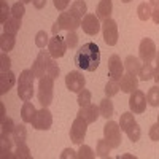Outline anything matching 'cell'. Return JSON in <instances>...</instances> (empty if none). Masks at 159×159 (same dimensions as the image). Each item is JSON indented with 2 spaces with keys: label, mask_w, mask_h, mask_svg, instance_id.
I'll return each mask as SVG.
<instances>
[{
  "label": "cell",
  "mask_w": 159,
  "mask_h": 159,
  "mask_svg": "<svg viewBox=\"0 0 159 159\" xmlns=\"http://www.w3.org/2000/svg\"><path fill=\"white\" fill-rule=\"evenodd\" d=\"M100 64V51L96 43H84L75 54V65L84 72H94Z\"/></svg>",
  "instance_id": "1"
},
{
  "label": "cell",
  "mask_w": 159,
  "mask_h": 159,
  "mask_svg": "<svg viewBox=\"0 0 159 159\" xmlns=\"http://www.w3.org/2000/svg\"><path fill=\"white\" fill-rule=\"evenodd\" d=\"M32 72L38 80L43 76H51L52 80H56L61 73V69L56 64L54 57L49 54V51H40L32 64Z\"/></svg>",
  "instance_id": "2"
},
{
  "label": "cell",
  "mask_w": 159,
  "mask_h": 159,
  "mask_svg": "<svg viewBox=\"0 0 159 159\" xmlns=\"http://www.w3.org/2000/svg\"><path fill=\"white\" fill-rule=\"evenodd\" d=\"M34 81H35V75L32 69H25L19 75V81H18V96L21 100L27 102L34 97Z\"/></svg>",
  "instance_id": "3"
},
{
  "label": "cell",
  "mask_w": 159,
  "mask_h": 159,
  "mask_svg": "<svg viewBox=\"0 0 159 159\" xmlns=\"http://www.w3.org/2000/svg\"><path fill=\"white\" fill-rule=\"evenodd\" d=\"M54 96V80L51 76H43L38 80V92L37 97L42 107H49Z\"/></svg>",
  "instance_id": "4"
},
{
  "label": "cell",
  "mask_w": 159,
  "mask_h": 159,
  "mask_svg": "<svg viewBox=\"0 0 159 159\" xmlns=\"http://www.w3.org/2000/svg\"><path fill=\"white\" fill-rule=\"evenodd\" d=\"M103 139L110 143L111 148H118L121 145V126L115 121H107L103 126Z\"/></svg>",
  "instance_id": "5"
},
{
  "label": "cell",
  "mask_w": 159,
  "mask_h": 159,
  "mask_svg": "<svg viewBox=\"0 0 159 159\" xmlns=\"http://www.w3.org/2000/svg\"><path fill=\"white\" fill-rule=\"evenodd\" d=\"M86 130H88V123L81 116H76L70 127V140L75 145H81L86 137Z\"/></svg>",
  "instance_id": "6"
},
{
  "label": "cell",
  "mask_w": 159,
  "mask_h": 159,
  "mask_svg": "<svg viewBox=\"0 0 159 159\" xmlns=\"http://www.w3.org/2000/svg\"><path fill=\"white\" fill-rule=\"evenodd\" d=\"M52 124V115L48 110V107H43L42 110H37L34 119H32V127L37 130H48Z\"/></svg>",
  "instance_id": "7"
},
{
  "label": "cell",
  "mask_w": 159,
  "mask_h": 159,
  "mask_svg": "<svg viewBox=\"0 0 159 159\" xmlns=\"http://www.w3.org/2000/svg\"><path fill=\"white\" fill-rule=\"evenodd\" d=\"M139 56L143 64H151L156 57V45L151 38H142L140 46H139Z\"/></svg>",
  "instance_id": "8"
},
{
  "label": "cell",
  "mask_w": 159,
  "mask_h": 159,
  "mask_svg": "<svg viewBox=\"0 0 159 159\" xmlns=\"http://www.w3.org/2000/svg\"><path fill=\"white\" fill-rule=\"evenodd\" d=\"M102 34L103 40L108 46H115L118 43V24L111 18L102 21Z\"/></svg>",
  "instance_id": "9"
},
{
  "label": "cell",
  "mask_w": 159,
  "mask_h": 159,
  "mask_svg": "<svg viewBox=\"0 0 159 159\" xmlns=\"http://www.w3.org/2000/svg\"><path fill=\"white\" fill-rule=\"evenodd\" d=\"M57 22L61 25V29L64 30H76L78 27H81V18H78L76 15H73V13L69 10V11H62L59 18H57Z\"/></svg>",
  "instance_id": "10"
},
{
  "label": "cell",
  "mask_w": 159,
  "mask_h": 159,
  "mask_svg": "<svg viewBox=\"0 0 159 159\" xmlns=\"http://www.w3.org/2000/svg\"><path fill=\"white\" fill-rule=\"evenodd\" d=\"M65 86H67V89H69L70 92H76V94H78L80 91L84 89V86H86V78L83 76L81 72H78V70L69 72L67 76H65Z\"/></svg>",
  "instance_id": "11"
},
{
  "label": "cell",
  "mask_w": 159,
  "mask_h": 159,
  "mask_svg": "<svg viewBox=\"0 0 159 159\" xmlns=\"http://www.w3.org/2000/svg\"><path fill=\"white\" fill-rule=\"evenodd\" d=\"M147 96L143 94L142 91L135 89L134 92H130V97H129V108L134 115H140L145 111L147 108Z\"/></svg>",
  "instance_id": "12"
},
{
  "label": "cell",
  "mask_w": 159,
  "mask_h": 159,
  "mask_svg": "<svg viewBox=\"0 0 159 159\" xmlns=\"http://www.w3.org/2000/svg\"><path fill=\"white\" fill-rule=\"evenodd\" d=\"M48 51L49 54L54 57V59H59L65 54L67 51V43H65V38L59 37V35H54L52 38H49V43H48Z\"/></svg>",
  "instance_id": "13"
},
{
  "label": "cell",
  "mask_w": 159,
  "mask_h": 159,
  "mask_svg": "<svg viewBox=\"0 0 159 159\" xmlns=\"http://www.w3.org/2000/svg\"><path fill=\"white\" fill-rule=\"evenodd\" d=\"M81 27H83V32L88 34V35H97L100 27H102V24H100V19L96 15L86 13L84 18L81 19Z\"/></svg>",
  "instance_id": "14"
},
{
  "label": "cell",
  "mask_w": 159,
  "mask_h": 159,
  "mask_svg": "<svg viewBox=\"0 0 159 159\" xmlns=\"http://www.w3.org/2000/svg\"><path fill=\"white\" fill-rule=\"evenodd\" d=\"M123 72H124V62H121V57L118 54L110 56V59H108V75H110V78L119 81L123 76Z\"/></svg>",
  "instance_id": "15"
},
{
  "label": "cell",
  "mask_w": 159,
  "mask_h": 159,
  "mask_svg": "<svg viewBox=\"0 0 159 159\" xmlns=\"http://www.w3.org/2000/svg\"><path fill=\"white\" fill-rule=\"evenodd\" d=\"M78 116H81L88 124H92V123H96L97 119H99V116H100V110H99L97 105L89 103V105H84V107H80V110H78Z\"/></svg>",
  "instance_id": "16"
},
{
  "label": "cell",
  "mask_w": 159,
  "mask_h": 159,
  "mask_svg": "<svg viewBox=\"0 0 159 159\" xmlns=\"http://www.w3.org/2000/svg\"><path fill=\"white\" fill-rule=\"evenodd\" d=\"M119 88H121L123 92L126 94H130V92H134L137 88H139V80L135 75H130V73H126L121 76L119 80Z\"/></svg>",
  "instance_id": "17"
},
{
  "label": "cell",
  "mask_w": 159,
  "mask_h": 159,
  "mask_svg": "<svg viewBox=\"0 0 159 159\" xmlns=\"http://www.w3.org/2000/svg\"><path fill=\"white\" fill-rule=\"evenodd\" d=\"M16 83V76L11 70L8 72H2L0 73V94L5 96L7 92L13 88V84Z\"/></svg>",
  "instance_id": "18"
},
{
  "label": "cell",
  "mask_w": 159,
  "mask_h": 159,
  "mask_svg": "<svg viewBox=\"0 0 159 159\" xmlns=\"http://www.w3.org/2000/svg\"><path fill=\"white\" fill-rule=\"evenodd\" d=\"M111 11H113V3L111 0H100L99 5H97V18L100 21H105L111 16Z\"/></svg>",
  "instance_id": "19"
},
{
  "label": "cell",
  "mask_w": 159,
  "mask_h": 159,
  "mask_svg": "<svg viewBox=\"0 0 159 159\" xmlns=\"http://www.w3.org/2000/svg\"><path fill=\"white\" fill-rule=\"evenodd\" d=\"M124 69L127 70V73L130 75H139L140 69H142V64H140V59L135 57V56H127L126 61H124Z\"/></svg>",
  "instance_id": "20"
},
{
  "label": "cell",
  "mask_w": 159,
  "mask_h": 159,
  "mask_svg": "<svg viewBox=\"0 0 159 159\" xmlns=\"http://www.w3.org/2000/svg\"><path fill=\"white\" fill-rule=\"evenodd\" d=\"M13 139L11 137H2V142H0V153H2V157H15V151H13Z\"/></svg>",
  "instance_id": "21"
},
{
  "label": "cell",
  "mask_w": 159,
  "mask_h": 159,
  "mask_svg": "<svg viewBox=\"0 0 159 159\" xmlns=\"http://www.w3.org/2000/svg\"><path fill=\"white\" fill-rule=\"evenodd\" d=\"M37 113V108L34 107V103L32 102H24L22 103V108H21V118H22V121L24 123H32V119Z\"/></svg>",
  "instance_id": "22"
},
{
  "label": "cell",
  "mask_w": 159,
  "mask_h": 159,
  "mask_svg": "<svg viewBox=\"0 0 159 159\" xmlns=\"http://www.w3.org/2000/svg\"><path fill=\"white\" fill-rule=\"evenodd\" d=\"M21 24H22V19H18L15 16H11L7 19V22L3 24V30L7 34H11V35H16L18 30L21 29Z\"/></svg>",
  "instance_id": "23"
},
{
  "label": "cell",
  "mask_w": 159,
  "mask_h": 159,
  "mask_svg": "<svg viewBox=\"0 0 159 159\" xmlns=\"http://www.w3.org/2000/svg\"><path fill=\"white\" fill-rule=\"evenodd\" d=\"M99 110H100V116H103L105 119H110L113 116V102L110 100V97H105L100 100V105H99Z\"/></svg>",
  "instance_id": "24"
},
{
  "label": "cell",
  "mask_w": 159,
  "mask_h": 159,
  "mask_svg": "<svg viewBox=\"0 0 159 159\" xmlns=\"http://www.w3.org/2000/svg\"><path fill=\"white\" fill-rule=\"evenodd\" d=\"M15 43H16V38H15V35H11V34L3 32L2 37H0V48H2L3 52L11 51L13 48H15Z\"/></svg>",
  "instance_id": "25"
},
{
  "label": "cell",
  "mask_w": 159,
  "mask_h": 159,
  "mask_svg": "<svg viewBox=\"0 0 159 159\" xmlns=\"http://www.w3.org/2000/svg\"><path fill=\"white\" fill-rule=\"evenodd\" d=\"M135 123L137 121H135L134 113H132V111H126V113L121 115V118H119V126H121V130L123 132H127Z\"/></svg>",
  "instance_id": "26"
},
{
  "label": "cell",
  "mask_w": 159,
  "mask_h": 159,
  "mask_svg": "<svg viewBox=\"0 0 159 159\" xmlns=\"http://www.w3.org/2000/svg\"><path fill=\"white\" fill-rule=\"evenodd\" d=\"M11 139L13 142L16 143H21V142H25V139H27V129H25L24 124H16L15 126V130H13L11 134Z\"/></svg>",
  "instance_id": "27"
},
{
  "label": "cell",
  "mask_w": 159,
  "mask_h": 159,
  "mask_svg": "<svg viewBox=\"0 0 159 159\" xmlns=\"http://www.w3.org/2000/svg\"><path fill=\"white\" fill-rule=\"evenodd\" d=\"M70 11L73 13V15H76L78 18H84V15L88 13V5H86V2L84 0H75V2L72 3V7H70Z\"/></svg>",
  "instance_id": "28"
},
{
  "label": "cell",
  "mask_w": 159,
  "mask_h": 159,
  "mask_svg": "<svg viewBox=\"0 0 159 159\" xmlns=\"http://www.w3.org/2000/svg\"><path fill=\"white\" fill-rule=\"evenodd\" d=\"M151 13H153L151 5L147 3V2H142V3L137 7V16H139L140 21H148V19L151 18Z\"/></svg>",
  "instance_id": "29"
},
{
  "label": "cell",
  "mask_w": 159,
  "mask_h": 159,
  "mask_svg": "<svg viewBox=\"0 0 159 159\" xmlns=\"http://www.w3.org/2000/svg\"><path fill=\"white\" fill-rule=\"evenodd\" d=\"M2 124H0V132H2V137H11V134H13V130H15V123H13V119L11 118H3L2 121H0Z\"/></svg>",
  "instance_id": "30"
},
{
  "label": "cell",
  "mask_w": 159,
  "mask_h": 159,
  "mask_svg": "<svg viewBox=\"0 0 159 159\" xmlns=\"http://www.w3.org/2000/svg\"><path fill=\"white\" fill-rule=\"evenodd\" d=\"M15 157H19V159H30V157H32L30 150H29L27 145H25V142L16 143V148H15Z\"/></svg>",
  "instance_id": "31"
},
{
  "label": "cell",
  "mask_w": 159,
  "mask_h": 159,
  "mask_svg": "<svg viewBox=\"0 0 159 159\" xmlns=\"http://www.w3.org/2000/svg\"><path fill=\"white\" fill-rule=\"evenodd\" d=\"M110 150H111V147H110V143L105 140V139H102V140L97 142V147H96V154H97V156H100V157H108Z\"/></svg>",
  "instance_id": "32"
},
{
  "label": "cell",
  "mask_w": 159,
  "mask_h": 159,
  "mask_svg": "<svg viewBox=\"0 0 159 159\" xmlns=\"http://www.w3.org/2000/svg\"><path fill=\"white\" fill-rule=\"evenodd\" d=\"M147 102L151 107H159V86H153L150 88V91L147 92Z\"/></svg>",
  "instance_id": "33"
},
{
  "label": "cell",
  "mask_w": 159,
  "mask_h": 159,
  "mask_svg": "<svg viewBox=\"0 0 159 159\" xmlns=\"http://www.w3.org/2000/svg\"><path fill=\"white\" fill-rule=\"evenodd\" d=\"M139 76L142 81H148V80H151L154 76V67L151 64H143L140 72H139Z\"/></svg>",
  "instance_id": "34"
},
{
  "label": "cell",
  "mask_w": 159,
  "mask_h": 159,
  "mask_svg": "<svg viewBox=\"0 0 159 159\" xmlns=\"http://www.w3.org/2000/svg\"><path fill=\"white\" fill-rule=\"evenodd\" d=\"M119 81L118 80H111L110 78V81L105 84V96L107 97H113V96H116L118 92H119Z\"/></svg>",
  "instance_id": "35"
},
{
  "label": "cell",
  "mask_w": 159,
  "mask_h": 159,
  "mask_svg": "<svg viewBox=\"0 0 159 159\" xmlns=\"http://www.w3.org/2000/svg\"><path fill=\"white\" fill-rule=\"evenodd\" d=\"M91 97H92L91 91L83 89V91H80V92H78V99H76V102H78L80 107H84V105H89V103H91Z\"/></svg>",
  "instance_id": "36"
},
{
  "label": "cell",
  "mask_w": 159,
  "mask_h": 159,
  "mask_svg": "<svg viewBox=\"0 0 159 159\" xmlns=\"http://www.w3.org/2000/svg\"><path fill=\"white\" fill-rule=\"evenodd\" d=\"M78 157L80 159H92V157H96V153L92 151V148L88 147V145H80Z\"/></svg>",
  "instance_id": "37"
},
{
  "label": "cell",
  "mask_w": 159,
  "mask_h": 159,
  "mask_svg": "<svg viewBox=\"0 0 159 159\" xmlns=\"http://www.w3.org/2000/svg\"><path fill=\"white\" fill-rule=\"evenodd\" d=\"M48 43H49L48 34H46L45 30H38L37 35H35V45H37L38 48H45V46H48Z\"/></svg>",
  "instance_id": "38"
},
{
  "label": "cell",
  "mask_w": 159,
  "mask_h": 159,
  "mask_svg": "<svg viewBox=\"0 0 159 159\" xmlns=\"http://www.w3.org/2000/svg\"><path fill=\"white\" fill-rule=\"evenodd\" d=\"M10 13H11V10L7 3V0H0V22L5 24L7 19L10 18Z\"/></svg>",
  "instance_id": "39"
},
{
  "label": "cell",
  "mask_w": 159,
  "mask_h": 159,
  "mask_svg": "<svg viewBox=\"0 0 159 159\" xmlns=\"http://www.w3.org/2000/svg\"><path fill=\"white\" fill-rule=\"evenodd\" d=\"M126 134H127V137H129V140L130 142H139V139H140V134H142V130H140V126H139V123H135L134 126H132L127 132H126Z\"/></svg>",
  "instance_id": "40"
},
{
  "label": "cell",
  "mask_w": 159,
  "mask_h": 159,
  "mask_svg": "<svg viewBox=\"0 0 159 159\" xmlns=\"http://www.w3.org/2000/svg\"><path fill=\"white\" fill-rule=\"evenodd\" d=\"M64 38H65V43H67V48H70V49H73L78 45V35H76L75 30L67 32V35H65Z\"/></svg>",
  "instance_id": "41"
},
{
  "label": "cell",
  "mask_w": 159,
  "mask_h": 159,
  "mask_svg": "<svg viewBox=\"0 0 159 159\" xmlns=\"http://www.w3.org/2000/svg\"><path fill=\"white\" fill-rule=\"evenodd\" d=\"M24 13H25V8H24V3L22 2H16L15 5L11 7V15L15 16V18H18V19H22Z\"/></svg>",
  "instance_id": "42"
},
{
  "label": "cell",
  "mask_w": 159,
  "mask_h": 159,
  "mask_svg": "<svg viewBox=\"0 0 159 159\" xmlns=\"http://www.w3.org/2000/svg\"><path fill=\"white\" fill-rule=\"evenodd\" d=\"M10 67H11V59L8 56V52H2V56H0V70L8 72Z\"/></svg>",
  "instance_id": "43"
},
{
  "label": "cell",
  "mask_w": 159,
  "mask_h": 159,
  "mask_svg": "<svg viewBox=\"0 0 159 159\" xmlns=\"http://www.w3.org/2000/svg\"><path fill=\"white\" fill-rule=\"evenodd\" d=\"M150 139L153 142H159V123H156L150 127Z\"/></svg>",
  "instance_id": "44"
},
{
  "label": "cell",
  "mask_w": 159,
  "mask_h": 159,
  "mask_svg": "<svg viewBox=\"0 0 159 159\" xmlns=\"http://www.w3.org/2000/svg\"><path fill=\"white\" fill-rule=\"evenodd\" d=\"M75 159V157H78V153L76 151H73L72 148H65L62 153H61V159Z\"/></svg>",
  "instance_id": "45"
},
{
  "label": "cell",
  "mask_w": 159,
  "mask_h": 159,
  "mask_svg": "<svg viewBox=\"0 0 159 159\" xmlns=\"http://www.w3.org/2000/svg\"><path fill=\"white\" fill-rule=\"evenodd\" d=\"M52 3H54V7H56L59 11H64L65 8L69 7L70 0H52Z\"/></svg>",
  "instance_id": "46"
},
{
  "label": "cell",
  "mask_w": 159,
  "mask_h": 159,
  "mask_svg": "<svg viewBox=\"0 0 159 159\" xmlns=\"http://www.w3.org/2000/svg\"><path fill=\"white\" fill-rule=\"evenodd\" d=\"M156 67H154V81H156V84H159V54H156Z\"/></svg>",
  "instance_id": "47"
},
{
  "label": "cell",
  "mask_w": 159,
  "mask_h": 159,
  "mask_svg": "<svg viewBox=\"0 0 159 159\" xmlns=\"http://www.w3.org/2000/svg\"><path fill=\"white\" fill-rule=\"evenodd\" d=\"M151 19H153V22H154V24H159V7H154V8H153Z\"/></svg>",
  "instance_id": "48"
},
{
  "label": "cell",
  "mask_w": 159,
  "mask_h": 159,
  "mask_svg": "<svg viewBox=\"0 0 159 159\" xmlns=\"http://www.w3.org/2000/svg\"><path fill=\"white\" fill-rule=\"evenodd\" d=\"M46 2H48V0H32V3H34V7H35L37 10H42V8L46 5Z\"/></svg>",
  "instance_id": "49"
},
{
  "label": "cell",
  "mask_w": 159,
  "mask_h": 159,
  "mask_svg": "<svg viewBox=\"0 0 159 159\" xmlns=\"http://www.w3.org/2000/svg\"><path fill=\"white\" fill-rule=\"evenodd\" d=\"M59 30H61V25H59V22L56 21L54 24H52V29H51V32H52V35H59Z\"/></svg>",
  "instance_id": "50"
},
{
  "label": "cell",
  "mask_w": 159,
  "mask_h": 159,
  "mask_svg": "<svg viewBox=\"0 0 159 159\" xmlns=\"http://www.w3.org/2000/svg\"><path fill=\"white\" fill-rule=\"evenodd\" d=\"M5 118V107H3V103L0 105V121H2V119Z\"/></svg>",
  "instance_id": "51"
},
{
  "label": "cell",
  "mask_w": 159,
  "mask_h": 159,
  "mask_svg": "<svg viewBox=\"0 0 159 159\" xmlns=\"http://www.w3.org/2000/svg\"><path fill=\"white\" fill-rule=\"evenodd\" d=\"M150 5H153V7H159V0H150Z\"/></svg>",
  "instance_id": "52"
},
{
  "label": "cell",
  "mask_w": 159,
  "mask_h": 159,
  "mask_svg": "<svg viewBox=\"0 0 159 159\" xmlns=\"http://www.w3.org/2000/svg\"><path fill=\"white\" fill-rule=\"evenodd\" d=\"M21 2H22V3H30L32 0H21Z\"/></svg>",
  "instance_id": "53"
},
{
  "label": "cell",
  "mask_w": 159,
  "mask_h": 159,
  "mask_svg": "<svg viewBox=\"0 0 159 159\" xmlns=\"http://www.w3.org/2000/svg\"><path fill=\"white\" fill-rule=\"evenodd\" d=\"M121 2H124V3H129V2H132V0H121Z\"/></svg>",
  "instance_id": "54"
},
{
  "label": "cell",
  "mask_w": 159,
  "mask_h": 159,
  "mask_svg": "<svg viewBox=\"0 0 159 159\" xmlns=\"http://www.w3.org/2000/svg\"><path fill=\"white\" fill-rule=\"evenodd\" d=\"M157 123H159V115H157Z\"/></svg>",
  "instance_id": "55"
}]
</instances>
